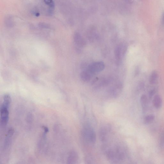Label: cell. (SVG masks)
Instances as JSON below:
<instances>
[{"instance_id": "6da1fadb", "label": "cell", "mask_w": 164, "mask_h": 164, "mask_svg": "<svg viewBox=\"0 0 164 164\" xmlns=\"http://www.w3.org/2000/svg\"><path fill=\"white\" fill-rule=\"evenodd\" d=\"M83 136L86 141L93 143L96 141V134L92 128L87 125L83 128Z\"/></svg>"}, {"instance_id": "7a4b0ae2", "label": "cell", "mask_w": 164, "mask_h": 164, "mask_svg": "<svg viewBox=\"0 0 164 164\" xmlns=\"http://www.w3.org/2000/svg\"><path fill=\"white\" fill-rule=\"evenodd\" d=\"M10 106L2 104L1 108V126L5 127L7 125L9 120V109Z\"/></svg>"}, {"instance_id": "3957f363", "label": "cell", "mask_w": 164, "mask_h": 164, "mask_svg": "<svg viewBox=\"0 0 164 164\" xmlns=\"http://www.w3.org/2000/svg\"><path fill=\"white\" fill-rule=\"evenodd\" d=\"M105 65L102 62H94L89 65L88 69L92 74L99 73L104 70Z\"/></svg>"}, {"instance_id": "277c9868", "label": "cell", "mask_w": 164, "mask_h": 164, "mask_svg": "<svg viewBox=\"0 0 164 164\" xmlns=\"http://www.w3.org/2000/svg\"><path fill=\"white\" fill-rule=\"evenodd\" d=\"M74 43L77 46L83 47L86 45V42L83 38L78 34H76L74 35Z\"/></svg>"}, {"instance_id": "5b68a950", "label": "cell", "mask_w": 164, "mask_h": 164, "mask_svg": "<svg viewBox=\"0 0 164 164\" xmlns=\"http://www.w3.org/2000/svg\"><path fill=\"white\" fill-rule=\"evenodd\" d=\"M93 74L88 69L84 70L82 71L80 74V78L83 81H88L90 80Z\"/></svg>"}, {"instance_id": "8992f818", "label": "cell", "mask_w": 164, "mask_h": 164, "mask_svg": "<svg viewBox=\"0 0 164 164\" xmlns=\"http://www.w3.org/2000/svg\"><path fill=\"white\" fill-rule=\"evenodd\" d=\"M78 159V156L77 153L75 151H71L69 156L67 160L68 163L74 164L77 161Z\"/></svg>"}, {"instance_id": "52a82bcc", "label": "cell", "mask_w": 164, "mask_h": 164, "mask_svg": "<svg viewBox=\"0 0 164 164\" xmlns=\"http://www.w3.org/2000/svg\"><path fill=\"white\" fill-rule=\"evenodd\" d=\"M154 106L157 109L161 108L162 105V100L161 98L159 95H156L154 98L153 101Z\"/></svg>"}, {"instance_id": "ba28073f", "label": "cell", "mask_w": 164, "mask_h": 164, "mask_svg": "<svg viewBox=\"0 0 164 164\" xmlns=\"http://www.w3.org/2000/svg\"><path fill=\"white\" fill-rule=\"evenodd\" d=\"M140 101L143 111H145L148 107V99L147 96L145 95H143Z\"/></svg>"}, {"instance_id": "9c48e42d", "label": "cell", "mask_w": 164, "mask_h": 164, "mask_svg": "<svg viewBox=\"0 0 164 164\" xmlns=\"http://www.w3.org/2000/svg\"><path fill=\"white\" fill-rule=\"evenodd\" d=\"M159 75L156 71H153L151 74L150 77V84L153 85L157 81Z\"/></svg>"}, {"instance_id": "30bf717a", "label": "cell", "mask_w": 164, "mask_h": 164, "mask_svg": "<svg viewBox=\"0 0 164 164\" xmlns=\"http://www.w3.org/2000/svg\"><path fill=\"white\" fill-rule=\"evenodd\" d=\"M155 116L154 115H150L145 116L144 119V123L146 124H151L154 121Z\"/></svg>"}, {"instance_id": "8fae6325", "label": "cell", "mask_w": 164, "mask_h": 164, "mask_svg": "<svg viewBox=\"0 0 164 164\" xmlns=\"http://www.w3.org/2000/svg\"><path fill=\"white\" fill-rule=\"evenodd\" d=\"M121 47L120 46H117L116 47L115 51V58L118 60H120L121 57L122 53Z\"/></svg>"}, {"instance_id": "7c38bea8", "label": "cell", "mask_w": 164, "mask_h": 164, "mask_svg": "<svg viewBox=\"0 0 164 164\" xmlns=\"http://www.w3.org/2000/svg\"><path fill=\"white\" fill-rule=\"evenodd\" d=\"M44 1L47 5H49L50 8L52 9L54 8V3L53 0H44Z\"/></svg>"}, {"instance_id": "4fadbf2b", "label": "cell", "mask_w": 164, "mask_h": 164, "mask_svg": "<svg viewBox=\"0 0 164 164\" xmlns=\"http://www.w3.org/2000/svg\"><path fill=\"white\" fill-rule=\"evenodd\" d=\"M160 145L161 147H164V132L163 133L161 137L160 141Z\"/></svg>"}, {"instance_id": "5bb4252c", "label": "cell", "mask_w": 164, "mask_h": 164, "mask_svg": "<svg viewBox=\"0 0 164 164\" xmlns=\"http://www.w3.org/2000/svg\"><path fill=\"white\" fill-rule=\"evenodd\" d=\"M155 92H156V90L155 89H153L152 90H151L150 92V93H149V95H150V97H152L153 96L154 94L155 93Z\"/></svg>"}, {"instance_id": "9a60e30c", "label": "cell", "mask_w": 164, "mask_h": 164, "mask_svg": "<svg viewBox=\"0 0 164 164\" xmlns=\"http://www.w3.org/2000/svg\"><path fill=\"white\" fill-rule=\"evenodd\" d=\"M43 129H44L45 132L47 133L49 132L48 128L45 126H43Z\"/></svg>"}, {"instance_id": "2e32d148", "label": "cell", "mask_w": 164, "mask_h": 164, "mask_svg": "<svg viewBox=\"0 0 164 164\" xmlns=\"http://www.w3.org/2000/svg\"><path fill=\"white\" fill-rule=\"evenodd\" d=\"M162 17V22L164 24V14H163V15Z\"/></svg>"}, {"instance_id": "e0dca14e", "label": "cell", "mask_w": 164, "mask_h": 164, "mask_svg": "<svg viewBox=\"0 0 164 164\" xmlns=\"http://www.w3.org/2000/svg\"><path fill=\"white\" fill-rule=\"evenodd\" d=\"M39 15V14L38 13H37L36 14V16H38Z\"/></svg>"}]
</instances>
